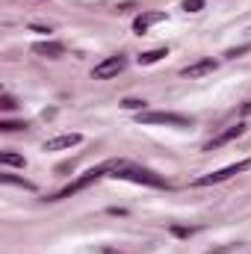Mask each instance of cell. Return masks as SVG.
<instances>
[{
    "mask_svg": "<svg viewBox=\"0 0 251 254\" xmlns=\"http://www.w3.org/2000/svg\"><path fill=\"white\" fill-rule=\"evenodd\" d=\"M107 166H110V178H116V181L142 184V187H151V190H169L172 187L163 175H157V172H151L145 166H133L127 160H107Z\"/></svg>",
    "mask_w": 251,
    "mask_h": 254,
    "instance_id": "obj_1",
    "label": "cell"
},
{
    "mask_svg": "<svg viewBox=\"0 0 251 254\" xmlns=\"http://www.w3.org/2000/svg\"><path fill=\"white\" fill-rule=\"evenodd\" d=\"M101 178H110V169H107V163H101L98 169H89L86 175H80L74 184H68L65 190H60L57 195H51L48 201H65V198H71V195H77V192H83V190H89L92 184H98Z\"/></svg>",
    "mask_w": 251,
    "mask_h": 254,
    "instance_id": "obj_2",
    "label": "cell"
},
{
    "mask_svg": "<svg viewBox=\"0 0 251 254\" xmlns=\"http://www.w3.org/2000/svg\"><path fill=\"white\" fill-rule=\"evenodd\" d=\"M249 169H251V157H246V160H237V163H231V166H225V169H216V172H210V175L195 178V181H192V187H213V184H225V181H231V178H237V175H243V172H249Z\"/></svg>",
    "mask_w": 251,
    "mask_h": 254,
    "instance_id": "obj_3",
    "label": "cell"
},
{
    "mask_svg": "<svg viewBox=\"0 0 251 254\" xmlns=\"http://www.w3.org/2000/svg\"><path fill=\"white\" fill-rule=\"evenodd\" d=\"M139 125H166V127H192V119L189 116H181V113H139L136 116Z\"/></svg>",
    "mask_w": 251,
    "mask_h": 254,
    "instance_id": "obj_4",
    "label": "cell"
},
{
    "mask_svg": "<svg viewBox=\"0 0 251 254\" xmlns=\"http://www.w3.org/2000/svg\"><path fill=\"white\" fill-rule=\"evenodd\" d=\"M125 68H127V57L125 54H116V57H107L104 63L95 65V68H92V77H95V80H113V77H119Z\"/></svg>",
    "mask_w": 251,
    "mask_h": 254,
    "instance_id": "obj_5",
    "label": "cell"
},
{
    "mask_svg": "<svg viewBox=\"0 0 251 254\" xmlns=\"http://www.w3.org/2000/svg\"><path fill=\"white\" fill-rule=\"evenodd\" d=\"M246 130H249V125H246V122H240V125L228 127V130H222L219 136H213V139H210V142L204 145V151H210V154H213V151H219L222 145H228V142H234V139H240V136H243Z\"/></svg>",
    "mask_w": 251,
    "mask_h": 254,
    "instance_id": "obj_6",
    "label": "cell"
},
{
    "mask_svg": "<svg viewBox=\"0 0 251 254\" xmlns=\"http://www.w3.org/2000/svg\"><path fill=\"white\" fill-rule=\"evenodd\" d=\"M163 21H166V12H142V15L133 18V33L136 36H145L154 24H163Z\"/></svg>",
    "mask_w": 251,
    "mask_h": 254,
    "instance_id": "obj_7",
    "label": "cell"
},
{
    "mask_svg": "<svg viewBox=\"0 0 251 254\" xmlns=\"http://www.w3.org/2000/svg\"><path fill=\"white\" fill-rule=\"evenodd\" d=\"M216 71V60H198V63L187 65V68H181V77H187V80H198V77H207V74H213Z\"/></svg>",
    "mask_w": 251,
    "mask_h": 254,
    "instance_id": "obj_8",
    "label": "cell"
},
{
    "mask_svg": "<svg viewBox=\"0 0 251 254\" xmlns=\"http://www.w3.org/2000/svg\"><path fill=\"white\" fill-rule=\"evenodd\" d=\"M80 142H83L80 133H63V136L48 139L42 148H45V151H68V148H74V145H80Z\"/></svg>",
    "mask_w": 251,
    "mask_h": 254,
    "instance_id": "obj_9",
    "label": "cell"
},
{
    "mask_svg": "<svg viewBox=\"0 0 251 254\" xmlns=\"http://www.w3.org/2000/svg\"><path fill=\"white\" fill-rule=\"evenodd\" d=\"M33 54H39L45 60H60V57H65V45H60V42H36Z\"/></svg>",
    "mask_w": 251,
    "mask_h": 254,
    "instance_id": "obj_10",
    "label": "cell"
},
{
    "mask_svg": "<svg viewBox=\"0 0 251 254\" xmlns=\"http://www.w3.org/2000/svg\"><path fill=\"white\" fill-rule=\"evenodd\" d=\"M0 181H3L6 187H21V190H27V192H36V184H30L27 178H18V175H12V172H3Z\"/></svg>",
    "mask_w": 251,
    "mask_h": 254,
    "instance_id": "obj_11",
    "label": "cell"
},
{
    "mask_svg": "<svg viewBox=\"0 0 251 254\" xmlns=\"http://www.w3.org/2000/svg\"><path fill=\"white\" fill-rule=\"evenodd\" d=\"M163 57H169V48H154V51H145V54H139L136 60H139V65H154V63H160Z\"/></svg>",
    "mask_w": 251,
    "mask_h": 254,
    "instance_id": "obj_12",
    "label": "cell"
},
{
    "mask_svg": "<svg viewBox=\"0 0 251 254\" xmlns=\"http://www.w3.org/2000/svg\"><path fill=\"white\" fill-rule=\"evenodd\" d=\"M0 163H3L6 169H24V166H27V160H24L21 154H15V151H3V154H0Z\"/></svg>",
    "mask_w": 251,
    "mask_h": 254,
    "instance_id": "obj_13",
    "label": "cell"
},
{
    "mask_svg": "<svg viewBox=\"0 0 251 254\" xmlns=\"http://www.w3.org/2000/svg\"><path fill=\"white\" fill-rule=\"evenodd\" d=\"M27 122H12V119H0V130L3 133H15V130H27Z\"/></svg>",
    "mask_w": 251,
    "mask_h": 254,
    "instance_id": "obj_14",
    "label": "cell"
},
{
    "mask_svg": "<svg viewBox=\"0 0 251 254\" xmlns=\"http://www.w3.org/2000/svg\"><path fill=\"white\" fill-rule=\"evenodd\" d=\"M122 107H125V110H133V113H145V107H148V104H145V101H139V98H125V101H122Z\"/></svg>",
    "mask_w": 251,
    "mask_h": 254,
    "instance_id": "obj_15",
    "label": "cell"
},
{
    "mask_svg": "<svg viewBox=\"0 0 251 254\" xmlns=\"http://www.w3.org/2000/svg\"><path fill=\"white\" fill-rule=\"evenodd\" d=\"M15 107H18V104H15V98H12V95H6V92H3V95H0V110H3V113H12V110H15Z\"/></svg>",
    "mask_w": 251,
    "mask_h": 254,
    "instance_id": "obj_16",
    "label": "cell"
},
{
    "mask_svg": "<svg viewBox=\"0 0 251 254\" xmlns=\"http://www.w3.org/2000/svg\"><path fill=\"white\" fill-rule=\"evenodd\" d=\"M249 51H251V45H240V48H231L225 57H228V60H237V57H243V54H249Z\"/></svg>",
    "mask_w": 251,
    "mask_h": 254,
    "instance_id": "obj_17",
    "label": "cell"
},
{
    "mask_svg": "<svg viewBox=\"0 0 251 254\" xmlns=\"http://www.w3.org/2000/svg\"><path fill=\"white\" fill-rule=\"evenodd\" d=\"M169 231H172L175 237H192V234H195V228H184V225H172Z\"/></svg>",
    "mask_w": 251,
    "mask_h": 254,
    "instance_id": "obj_18",
    "label": "cell"
},
{
    "mask_svg": "<svg viewBox=\"0 0 251 254\" xmlns=\"http://www.w3.org/2000/svg\"><path fill=\"white\" fill-rule=\"evenodd\" d=\"M181 6H184L187 12H201V9H204V0H184Z\"/></svg>",
    "mask_w": 251,
    "mask_h": 254,
    "instance_id": "obj_19",
    "label": "cell"
},
{
    "mask_svg": "<svg viewBox=\"0 0 251 254\" xmlns=\"http://www.w3.org/2000/svg\"><path fill=\"white\" fill-rule=\"evenodd\" d=\"M30 30H33V33H42V36H48V33H51V30H48V27H42V24H33Z\"/></svg>",
    "mask_w": 251,
    "mask_h": 254,
    "instance_id": "obj_20",
    "label": "cell"
},
{
    "mask_svg": "<svg viewBox=\"0 0 251 254\" xmlns=\"http://www.w3.org/2000/svg\"><path fill=\"white\" fill-rule=\"evenodd\" d=\"M234 249V246H219V249H213V252H207V254H228Z\"/></svg>",
    "mask_w": 251,
    "mask_h": 254,
    "instance_id": "obj_21",
    "label": "cell"
},
{
    "mask_svg": "<svg viewBox=\"0 0 251 254\" xmlns=\"http://www.w3.org/2000/svg\"><path fill=\"white\" fill-rule=\"evenodd\" d=\"M243 116H251V101L246 104V107H243Z\"/></svg>",
    "mask_w": 251,
    "mask_h": 254,
    "instance_id": "obj_22",
    "label": "cell"
},
{
    "mask_svg": "<svg viewBox=\"0 0 251 254\" xmlns=\"http://www.w3.org/2000/svg\"><path fill=\"white\" fill-rule=\"evenodd\" d=\"M104 254H122V252H116V249H104Z\"/></svg>",
    "mask_w": 251,
    "mask_h": 254,
    "instance_id": "obj_23",
    "label": "cell"
}]
</instances>
